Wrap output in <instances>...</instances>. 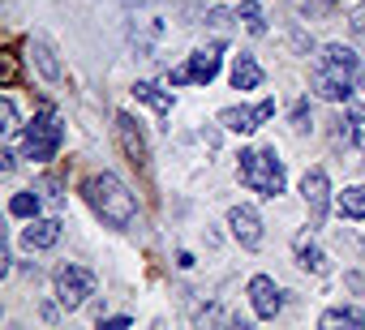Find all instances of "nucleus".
I'll return each mask as SVG.
<instances>
[{"label":"nucleus","instance_id":"f257e3e1","mask_svg":"<svg viewBox=\"0 0 365 330\" xmlns=\"http://www.w3.org/2000/svg\"><path fill=\"white\" fill-rule=\"evenodd\" d=\"M356 69H361V56L348 43H322L309 69V86L327 103H348V95L356 90Z\"/></svg>","mask_w":365,"mask_h":330},{"label":"nucleus","instance_id":"f03ea898","mask_svg":"<svg viewBox=\"0 0 365 330\" xmlns=\"http://www.w3.org/2000/svg\"><path fill=\"white\" fill-rule=\"evenodd\" d=\"M82 198H86V206H91L108 228H133V223H138V202H133L129 185H125L120 176H112V172L86 176V181H82Z\"/></svg>","mask_w":365,"mask_h":330},{"label":"nucleus","instance_id":"7ed1b4c3","mask_svg":"<svg viewBox=\"0 0 365 330\" xmlns=\"http://www.w3.org/2000/svg\"><path fill=\"white\" fill-rule=\"evenodd\" d=\"M241 181L262 193V198H279L284 185H288V172H284V159L275 154V146H262V150H241V163H237Z\"/></svg>","mask_w":365,"mask_h":330},{"label":"nucleus","instance_id":"20e7f679","mask_svg":"<svg viewBox=\"0 0 365 330\" xmlns=\"http://www.w3.org/2000/svg\"><path fill=\"white\" fill-rule=\"evenodd\" d=\"M61 142H65V124H61V112H56V107H43V112H35V120L26 124V137H22V154H26V159H35V163H48V159H56Z\"/></svg>","mask_w":365,"mask_h":330},{"label":"nucleus","instance_id":"39448f33","mask_svg":"<svg viewBox=\"0 0 365 330\" xmlns=\"http://www.w3.org/2000/svg\"><path fill=\"white\" fill-rule=\"evenodd\" d=\"M95 270L91 266H82V262H65L61 270H56V304L61 309H69V313H78L91 296H95Z\"/></svg>","mask_w":365,"mask_h":330},{"label":"nucleus","instance_id":"423d86ee","mask_svg":"<svg viewBox=\"0 0 365 330\" xmlns=\"http://www.w3.org/2000/svg\"><path fill=\"white\" fill-rule=\"evenodd\" d=\"M220 52L224 43H211V48H198L185 65L172 69V86H185V82H198V86H211L215 73H220Z\"/></svg>","mask_w":365,"mask_h":330},{"label":"nucleus","instance_id":"0eeeda50","mask_svg":"<svg viewBox=\"0 0 365 330\" xmlns=\"http://www.w3.org/2000/svg\"><path fill=\"white\" fill-rule=\"evenodd\" d=\"M112 129H116V146H120V154L133 163V168H146L150 146H146V133H142V124H138L129 112H116V116H112Z\"/></svg>","mask_w":365,"mask_h":330},{"label":"nucleus","instance_id":"6e6552de","mask_svg":"<svg viewBox=\"0 0 365 330\" xmlns=\"http://www.w3.org/2000/svg\"><path fill=\"white\" fill-rule=\"evenodd\" d=\"M301 198H305V206H309V228H322V219H327V211H331V181H327L322 168H309V172L301 176Z\"/></svg>","mask_w":365,"mask_h":330},{"label":"nucleus","instance_id":"1a4fd4ad","mask_svg":"<svg viewBox=\"0 0 365 330\" xmlns=\"http://www.w3.org/2000/svg\"><path fill=\"white\" fill-rule=\"evenodd\" d=\"M271 116H275V99H262L258 107H224V112H220V124L232 129V133H254V129H262Z\"/></svg>","mask_w":365,"mask_h":330},{"label":"nucleus","instance_id":"9d476101","mask_svg":"<svg viewBox=\"0 0 365 330\" xmlns=\"http://www.w3.org/2000/svg\"><path fill=\"white\" fill-rule=\"evenodd\" d=\"M250 304H254V313H258L262 321H271V317L284 309V292H279V283H275L271 275H254V279H250Z\"/></svg>","mask_w":365,"mask_h":330},{"label":"nucleus","instance_id":"9b49d317","mask_svg":"<svg viewBox=\"0 0 365 330\" xmlns=\"http://www.w3.org/2000/svg\"><path fill=\"white\" fill-rule=\"evenodd\" d=\"M228 228L241 240V249H258L262 245V215L254 206H232L228 211Z\"/></svg>","mask_w":365,"mask_h":330},{"label":"nucleus","instance_id":"f8f14e48","mask_svg":"<svg viewBox=\"0 0 365 330\" xmlns=\"http://www.w3.org/2000/svg\"><path fill=\"white\" fill-rule=\"evenodd\" d=\"M61 236H65V223L61 219H31V228H22V249H31V253H43V249H52V245H61Z\"/></svg>","mask_w":365,"mask_h":330},{"label":"nucleus","instance_id":"ddd939ff","mask_svg":"<svg viewBox=\"0 0 365 330\" xmlns=\"http://www.w3.org/2000/svg\"><path fill=\"white\" fill-rule=\"evenodd\" d=\"M292 253H297V266H301V270H309V275H327V270H331V262H327V253H322V245H318L314 228L297 232Z\"/></svg>","mask_w":365,"mask_h":330},{"label":"nucleus","instance_id":"4468645a","mask_svg":"<svg viewBox=\"0 0 365 330\" xmlns=\"http://www.w3.org/2000/svg\"><path fill=\"white\" fill-rule=\"evenodd\" d=\"M31 60H35V69H39L48 82H61V60H56V48H52L43 35H31Z\"/></svg>","mask_w":365,"mask_h":330},{"label":"nucleus","instance_id":"2eb2a0df","mask_svg":"<svg viewBox=\"0 0 365 330\" xmlns=\"http://www.w3.org/2000/svg\"><path fill=\"white\" fill-rule=\"evenodd\" d=\"M133 99H138V103H146L150 112H159L163 120L172 116V95H168L159 82H133Z\"/></svg>","mask_w":365,"mask_h":330},{"label":"nucleus","instance_id":"dca6fc26","mask_svg":"<svg viewBox=\"0 0 365 330\" xmlns=\"http://www.w3.org/2000/svg\"><path fill=\"white\" fill-rule=\"evenodd\" d=\"M232 86H237V90H258V86H262V65H258L250 52H241V56L232 60Z\"/></svg>","mask_w":365,"mask_h":330},{"label":"nucleus","instance_id":"f3484780","mask_svg":"<svg viewBox=\"0 0 365 330\" xmlns=\"http://www.w3.org/2000/svg\"><path fill=\"white\" fill-rule=\"evenodd\" d=\"M318 326H322V330H335V326L361 330V326H365V313H361L356 304H335V309H327V313L318 317Z\"/></svg>","mask_w":365,"mask_h":330},{"label":"nucleus","instance_id":"a211bd4d","mask_svg":"<svg viewBox=\"0 0 365 330\" xmlns=\"http://www.w3.org/2000/svg\"><path fill=\"white\" fill-rule=\"evenodd\" d=\"M335 206L344 219H365V189L361 185H348L344 193H335Z\"/></svg>","mask_w":365,"mask_h":330},{"label":"nucleus","instance_id":"6ab92c4d","mask_svg":"<svg viewBox=\"0 0 365 330\" xmlns=\"http://www.w3.org/2000/svg\"><path fill=\"white\" fill-rule=\"evenodd\" d=\"M237 22H245V31L250 35H267V14H262V5H258V0H245V5L237 9Z\"/></svg>","mask_w":365,"mask_h":330},{"label":"nucleus","instance_id":"aec40b11","mask_svg":"<svg viewBox=\"0 0 365 330\" xmlns=\"http://www.w3.org/2000/svg\"><path fill=\"white\" fill-rule=\"evenodd\" d=\"M39 206H43V202H39V193H35V189H26V193H14V198H9V215H14V219H35V215H39Z\"/></svg>","mask_w":365,"mask_h":330},{"label":"nucleus","instance_id":"412c9836","mask_svg":"<svg viewBox=\"0 0 365 330\" xmlns=\"http://www.w3.org/2000/svg\"><path fill=\"white\" fill-rule=\"evenodd\" d=\"M292 5H297L301 18H331V14L344 5V0H292Z\"/></svg>","mask_w":365,"mask_h":330},{"label":"nucleus","instance_id":"4be33fe9","mask_svg":"<svg viewBox=\"0 0 365 330\" xmlns=\"http://www.w3.org/2000/svg\"><path fill=\"white\" fill-rule=\"evenodd\" d=\"M0 133H5V137H14V133H18V107H14V99H9V95L0 99Z\"/></svg>","mask_w":365,"mask_h":330},{"label":"nucleus","instance_id":"5701e85b","mask_svg":"<svg viewBox=\"0 0 365 330\" xmlns=\"http://www.w3.org/2000/svg\"><path fill=\"white\" fill-rule=\"evenodd\" d=\"M292 129H297V133H305V129H309V103H305V99L292 107Z\"/></svg>","mask_w":365,"mask_h":330},{"label":"nucleus","instance_id":"b1692460","mask_svg":"<svg viewBox=\"0 0 365 330\" xmlns=\"http://www.w3.org/2000/svg\"><path fill=\"white\" fill-rule=\"evenodd\" d=\"M18 82V60H14V52H5V86H14Z\"/></svg>","mask_w":365,"mask_h":330},{"label":"nucleus","instance_id":"393cba45","mask_svg":"<svg viewBox=\"0 0 365 330\" xmlns=\"http://www.w3.org/2000/svg\"><path fill=\"white\" fill-rule=\"evenodd\" d=\"M14 168H18V154H14V150H5V154H0V172H5V176H9Z\"/></svg>","mask_w":365,"mask_h":330},{"label":"nucleus","instance_id":"a878e982","mask_svg":"<svg viewBox=\"0 0 365 330\" xmlns=\"http://www.w3.org/2000/svg\"><path fill=\"white\" fill-rule=\"evenodd\" d=\"M352 31H356V35H365V9H356V22H352Z\"/></svg>","mask_w":365,"mask_h":330},{"label":"nucleus","instance_id":"bb28decb","mask_svg":"<svg viewBox=\"0 0 365 330\" xmlns=\"http://www.w3.org/2000/svg\"><path fill=\"white\" fill-rule=\"evenodd\" d=\"M356 90H365V60H361V69H356Z\"/></svg>","mask_w":365,"mask_h":330},{"label":"nucleus","instance_id":"cd10ccee","mask_svg":"<svg viewBox=\"0 0 365 330\" xmlns=\"http://www.w3.org/2000/svg\"><path fill=\"white\" fill-rule=\"evenodd\" d=\"M125 5H129V9H133V5L142 9V5H155V0H125Z\"/></svg>","mask_w":365,"mask_h":330},{"label":"nucleus","instance_id":"c85d7f7f","mask_svg":"<svg viewBox=\"0 0 365 330\" xmlns=\"http://www.w3.org/2000/svg\"><path fill=\"white\" fill-rule=\"evenodd\" d=\"M356 146H361V154H365V133H361V137H356Z\"/></svg>","mask_w":365,"mask_h":330}]
</instances>
